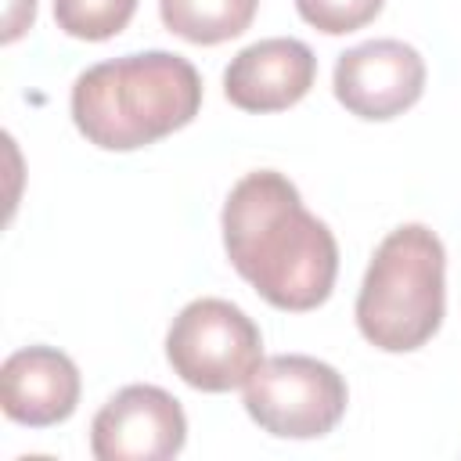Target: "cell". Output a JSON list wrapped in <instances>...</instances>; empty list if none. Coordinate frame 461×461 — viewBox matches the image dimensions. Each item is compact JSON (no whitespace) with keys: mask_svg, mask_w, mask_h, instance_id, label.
<instances>
[{"mask_svg":"<svg viewBox=\"0 0 461 461\" xmlns=\"http://www.w3.org/2000/svg\"><path fill=\"white\" fill-rule=\"evenodd\" d=\"M385 0H295V11L306 25L324 36H346L378 18Z\"/></svg>","mask_w":461,"mask_h":461,"instance_id":"obj_12","label":"cell"},{"mask_svg":"<svg viewBox=\"0 0 461 461\" xmlns=\"http://www.w3.org/2000/svg\"><path fill=\"white\" fill-rule=\"evenodd\" d=\"M79 389V367L54 346H25L0 367V407L11 421L29 429H50L72 418Z\"/></svg>","mask_w":461,"mask_h":461,"instance_id":"obj_9","label":"cell"},{"mask_svg":"<svg viewBox=\"0 0 461 461\" xmlns=\"http://www.w3.org/2000/svg\"><path fill=\"white\" fill-rule=\"evenodd\" d=\"M223 249L230 267L277 310H317L339 274V245L285 173H245L223 202Z\"/></svg>","mask_w":461,"mask_h":461,"instance_id":"obj_1","label":"cell"},{"mask_svg":"<svg viewBox=\"0 0 461 461\" xmlns=\"http://www.w3.org/2000/svg\"><path fill=\"white\" fill-rule=\"evenodd\" d=\"M447 252L425 223H403L382 238L357 292V328L385 353L421 349L443 324Z\"/></svg>","mask_w":461,"mask_h":461,"instance_id":"obj_3","label":"cell"},{"mask_svg":"<svg viewBox=\"0 0 461 461\" xmlns=\"http://www.w3.org/2000/svg\"><path fill=\"white\" fill-rule=\"evenodd\" d=\"M184 407L158 385L119 389L90 425V450L97 461H169L184 450Z\"/></svg>","mask_w":461,"mask_h":461,"instance_id":"obj_6","label":"cell"},{"mask_svg":"<svg viewBox=\"0 0 461 461\" xmlns=\"http://www.w3.org/2000/svg\"><path fill=\"white\" fill-rule=\"evenodd\" d=\"M137 11V0H54V22L65 36L76 40H112L119 36Z\"/></svg>","mask_w":461,"mask_h":461,"instance_id":"obj_11","label":"cell"},{"mask_svg":"<svg viewBox=\"0 0 461 461\" xmlns=\"http://www.w3.org/2000/svg\"><path fill=\"white\" fill-rule=\"evenodd\" d=\"M317 79V58L303 40L270 36L238 50L223 72V94L241 112H285Z\"/></svg>","mask_w":461,"mask_h":461,"instance_id":"obj_8","label":"cell"},{"mask_svg":"<svg viewBox=\"0 0 461 461\" xmlns=\"http://www.w3.org/2000/svg\"><path fill=\"white\" fill-rule=\"evenodd\" d=\"M166 360L191 389L230 393L263 364V335L241 306L227 299H194L169 324Z\"/></svg>","mask_w":461,"mask_h":461,"instance_id":"obj_4","label":"cell"},{"mask_svg":"<svg viewBox=\"0 0 461 461\" xmlns=\"http://www.w3.org/2000/svg\"><path fill=\"white\" fill-rule=\"evenodd\" d=\"M202 108L198 68L169 50L90 65L72 83V122L104 151H137L184 130Z\"/></svg>","mask_w":461,"mask_h":461,"instance_id":"obj_2","label":"cell"},{"mask_svg":"<svg viewBox=\"0 0 461 461\" xmlns=\"http://www.w3.org/2000/svg\"><path fill=\"white\" fill-rule=\"evenodd\" d=\"M346 378L303 353H281L263 360L245 382L249 418L281 439H317L328 436L346 414Z\"/></svg>","mask_w":461,"mask_h":461,"instance_id":"obj_5","label":"cell"},{"mask_svg":"<svg viewBox=\"0 0 461 461\" xmlns=\"http://www.w3.org/2000/svg\"><path fill=\"white\" fill-rule=\"evenodd\" d=\"M36 18V0H7L4 4V43H14Z\"/></svg>","mask_w":461,"mask_h":461,"instance_id":"obj_13","label":"cell"},{"mask_svg":"<svg viewBox=\"0 0 461 461\" xmlns=\"http://www.w3.org/2000/svg\"><path fill=\"white\" fill-rule=\"evenodd\" d=\"M335 97L357 119H396L425 90V58L403 40H367L339 54Z\"/></svg>","mask_w":461,"mask_h":461,"instance_id":"obj_7","label":"cell"},{"mask_svg":"<svg viewBox=\"0 0 461 461\" xmlns=\"http://www.w3.org/2000/svg\"><path fill=\"white\" fill-rule=\"evenodd\" d=\"M259 0H158L162 25L198 47H216L241 36L256 18Z\"/></svg>","mask_w":461,"mask_h":461,"instance_id":"obj_10","label":"cell"}]
</instances>
